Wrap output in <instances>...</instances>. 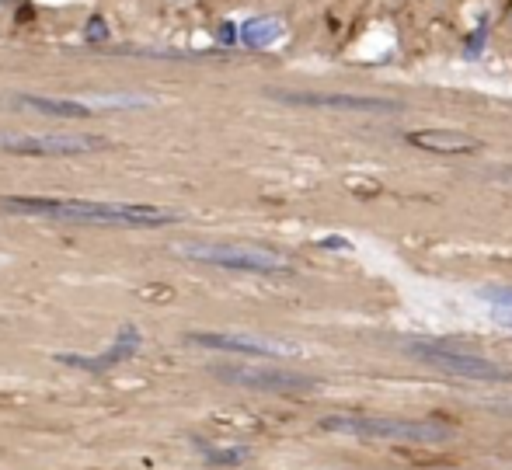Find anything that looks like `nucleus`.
I'll list each match as a JSON object with an SVG mask.
<instances>
[{
	"mask_svg": "<svg viewBox=\"0 0 512 470\" xmlns=\"http://www.w3.org/2000/svg\"><path fill=\"white\" fill-rule=\"evenodd\" d=\"M321 429L342 432L356 439H391V443H446L457 436L450 422L443 418H387V415H324Z\"/></svg>",
	"mask_w": 512,
	"mask_h": 470,
	"instance_id": "obj_2",
	"label": "nucleus"
},
{
	"mask_svg": "<svg viewBox=\"0 0 512 470\" xmlns=\"http://www.w3.org/2000/svg\"><path fill=\"white\" fill-rule=\"evenodd\" d=\"M286 105H310V108H349V112H394L401 108L391 98H370V94H276Z\"/></svg>",
	"mask_w": 512,
	"mask_h": 470,
	"instance_id": "obj_8",
	"label": "nucleus"
},
{
	"mask_svg": "<svg viewBox=\"0 0 512 470\" xmlns=\"http://www.w3.org/2000/svg\"><path fill=\"white\" fill-rule=\"evenodd\" d=\"M4 150H14V154H88V150H98L102 140H91V136H4L0 140Z\"/></svg>",
	"mask_w": 512,
	"mask_h": 470,
	"instance_id": "obj_7",
	"label": "nucleus"
},
{
	"mask_svg": "<svg viewBox=\"0 0 512 470\" xmlns=\"http://www.w3.org/2000/svg\"><path fill=\"white\" fill-rule=\"evenodd\" d=\"M0 209L14 216H42V220H63V223H95V227H164V223L175 220V213L161 206L84 202V199H28V195L4 199Z\"/></svg>",
	"mask_w": 512,
	"mask_h": 470,
	"instance_id": "obj_1",
	"label": "nucleus"
},
{
	"mask_svg": "<svg viewBox=\"0 0 512 470\" xmlns=\"http://www.w3.org/2000/svg\"><path fill=\"white\" fill-rule=\"evenodd\" d=\"M185 255L196 258V262H206V265H220V269L255 272V276H279V272H290V262H286V258H279L276 251H262V248L192 244V248H185Z\"/></svg>",
	"mask_w": 512,
	"mask_h": 470,
	"instance_id": "obj_3",
	"label": "nucleus"
},
{
	"mask_svg": "<svg viewBox=\"0 0 512 470\" xmlns=\"http://www.w3.org/2000/svg\"><path fill=\"white\" fill-rule=\"evenodd\" d=\"M18 105L35 108L42 115H63V119H84L91 115V108H84L77 98H42V94H21Z\"/></svg>",
	"mask_w": 512,
	"mask_h": 470,
	"instance_id": "obj_11",
	"label": "nucleus"
},
{
	"mask_svg": "<svg viewBox=\"0 0 512 470\" xmlns=\"http://www.w3.org/2000/svg\"><path fill=\"white\" fill-rule=\"evenodd\" d=\"M203 450V457L206 460H213V464H241L248 453L244 450H213V446H199Z\"/></svg>",
	"mask_w": 512,
	"mask_h": 470,
	"instance_id": "obj_13",
	"label": "nucleus"
},
{
	"mask_svg": "<svg viewBox=\"0 0 512 470\" xmlns=\"http://www.w3.org/2000/svg\"><path fill=\"white\" fill-rule=\"evenodd\" d=\"M408 352L422 359V363L436 366V370H443V373L464 376V380H512V373L502 370V366H495L492 359L471 356V352H457L443 342H408Z\"/></svg>",
	"mask_w": 512,
	"mask_h": 470,
	"instance_id": "obj_4",
	"label": "nucleus"
},
{
	"mask_svg": "<svg viewBox=\"0 0 512 470\" xmlns=\"http://www.w3.org/2000/svg\"><path fill=\"white\" fill-rule=\"evenodd\" d=\"M136 349H140V335H136L133 328H126L112 345H108L102 356H74V352H67V356H56V363H67V366H77V370H95L98 373V370H108V366H119L122 359H129Z\"/></svg>",
	"mask_w": 512,
	"mask_h": 470,
	"instance_id": "obj_9",
	"label": "nucleus"
},
{
	"mask_svg": "<svg viewBox=\"0 0 512 470\" xmlns=\"http://www.w3.org/2000/svg\"><path fill=\"white\" fill-rule=\"evenodd\" d=\"M408 143L418 150H432V154H474L481 147L474 136L453 133V129H415L408 133Z\"/></svg>",
	"mask_w": 512,
	"mask_h": 470,
	"instance_id": "obj_10",
	"label": "nucleus"
},
{
	"mask_svg": "<svg viewBox=\"0 0 512 470\" xmlns=\"http://www.w3.org/2000/svg\"><path fill=\"white\" fill-rule=\"evenodd\" d=\"M492 317L499 324H506V328H512V307H492Z\"/></svg>",
	"mask_w": 512,
	"mask_h": 470,
	"instance_id": "obj_15",
	"label": "nucleus"
},
{
	"mask_svg": "<svg viewBox=\"0 0 512 470\" xmlns=\"http://www.w3.org/2000/svg\"><path fill=\"white\" fill-rule=\"evenodd\" d=\"M216 376L237 387H251V390H269V394H293V390H310L314 380L304 373H290V370H272V366H223L216 370Z\"/></svg>",
	"mask_w": 512,
	"mask_h": 470,
	"instance_id": "obj_5",
	"label": "nucleus"
},
{
	"mask_svg": "<svg viewBox=\"0 0 512 470\" xmlns=\"http://www.w3.org/2000/svg\"><path fill=\"white\" fill-rule=\"evenodd\" d=\"M84 108H140V105H150L147 94H84V98H77Z\"/></svg>",
	"mask_w": 512,
	"mask_h": 470,
	"instance_id": "obj_12",
	"label": "nucleus"
},
{
	"mask_svg": "<svg viewBox=\"0 0 512 470\" xmlns=\"http://www.w3.org/2000/svg\"><path fill=\"white\" fill-rule=\"evenodd\" d=\"M481 296H485L492 307H512V289L509 286H485L481 289Z\"/></svg>",
	"mask_w": 512,
	"mask_h": 470,
	"instance_id": "obj_14",
	"label": "nucleus"
},
{
	"mask_svg": "<svg viewBox=\"0 0 512 470\" xmlns=\"http://www.w3.org/2000/svg\"><path fill=\"white\" fill-rule=\"evenodd\" d=\"M189 342L203 345V349L241 352V356H262V359L297 356V345L279 342V338H262V335H220V331H192Z\"/></svg>",
	"mask_w": 512,
	"mask_h": 470,
	"instance_id": "obj_6",
	"label": "nucleus"
}]
</instances>
